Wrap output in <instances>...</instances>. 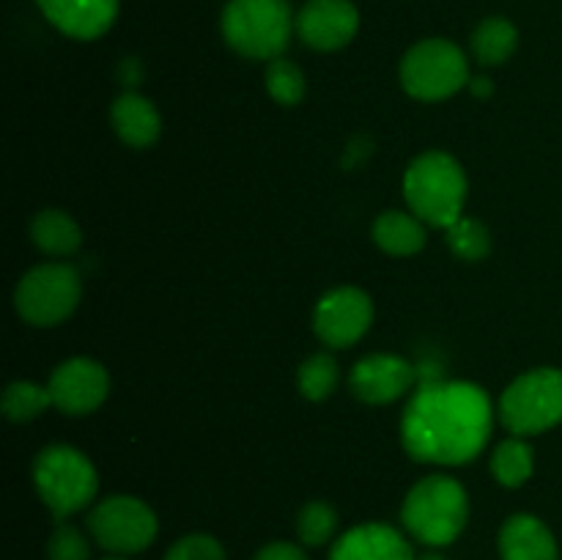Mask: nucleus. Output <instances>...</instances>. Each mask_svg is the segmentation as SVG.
<instances>
[{
  "label": "nucleus",
  "instance_id": "obj_1",
  "mask_svg": "<svg viewBox=\"0 0 562 560\" xmlns=\"http://www.w3.org/2000/svg\"><path fill=\"white\" fill-rule=\"evenodd\" d=\"M494 428L492 399L472 382L423 384L401 417V443L415 461L459 467L486 448Z\"/></svg>",
  "mask_w": 562,
  "mask_h": 560
},
{
  "label": "nucleus",
  "instance_id": "obj_2",
  "mask_svg": "<svg viewBox=\"0 0 562 560\" xmlns=\"http://www.w3.org/2000/svg\"><path fill=\"white\" fill-rule=\"evenodd\" d=\"M404 195L409 212L426 225L450 228L464 217L467 173L456 157L445 152H426L412 159L404 176Z\"/></svg>",
  "mask_w": 562,
  "mask_h": 560
},
{
  "label": "nucleus",
  "instance_id": "obj_3",
  "mask_svg": "<svg viewBox=\"0 0 562 560\" xmlns=\"http://www.w3.org/2000/svg\"><path fill=\"white\" fill-rule=\"evenodd\" d=\"M470 519L467 489L450 475H428L409 489L401 522L426 547H448L464 533Z\"/></svg>",
  "mask_w": 562,
  "mask_h": 560
},
{
  "label": "nucleus",
  "instance_id": "obj_4",
  "mask_svg": "<svg viewBox=\"0 0 562 560\" xmlns=\"http://www.w3.org/2000/svg\"><path fill=\"white\" fill-rule=\"evenodd\" d=\"M220 27L234 53L250 60H274L289 49L296 14L289 0H228Z\"/></svg>",
  "mask_w": 562,
  "mask_h": 560
},
{
  "label": "nucleus",
  "instance_id": "obj_5",
  "mask_svg": "<svg viewBox=\"0 0 562 560\" xmlns=\"http://www.w3.org/2000/svg\"><path fill=\"white\" fill-rule=\"evenodd\" d=\"M33 483L58 522L88 508L97 497L99 475L86 453L71 445H49L33 461Z\"/></svg>",
  "mask_w": 562,
  "mask_h": 560
},
{
  "label": "nucleus",
  "instance_id": "obj_6",
  "mask_svg": "<svg viewBox=\"0 0 562 560\" xmlns=\"http://www.w3.org/2000/svg\"><path fill=\"white\" fill-rule=\"evenodd\" d=\"M401 86L420 102H439L470 86V60L448 38H426L401 60Z\"/></svg>",
  "mask_w": 562,
  "mask_h": 560
},
{
  "label": "nucleus",
  "instance_id": "obj_7",
  "mask_svg": "<svg viewBox=\"0 0 562 560\" xmlns=\"http://www.w3.org/2000/svg\"><path fill=\"white\" fill-rule=\"evenodd\" d=\"M499 421L514 437H532L562 423V371L536 368L510 384L499 401Z\"/></svg>",
  "mask_w": 562,
  "mask_h": 560
},
{
  "label": "nucleus",
  "instance_id": "obj_8",
  "mask_svg": "<svg viewBox=\"0 0 562 560\" xmlns=\"http://www.w3.org/2000/svg\"><path fill=\"white\" fill-rule=\"evenodd\" d=\"M82 280L71 264H38L16 283L14 307L33 327H55L80 305Z\"/></svg>",
  "mask_w": 562,
  "mask_h": 560
},
{
  "label": "nucleus",
  "instance_id": "obj_9",
  "mask_svg": "<svg viewBox=\"0 0 562 560\" xmlns=\"http://www.w3.org/2000/svg\"><path fill=\"white\" fill-rule=\"evenodd\" d=\"M88 530L108 552L135 555L157 538V514L143 500L115 494L88 514Z\"/></svg>",
  "mask_w": 562,
  "mask_h": 560
},
{
  "label": "nucleus",
  "instance_id": "obj_10",
  "mask_svg": "<svg viewBox=\"0 0 562 560\" xmlns=\"http://www.w3.org/2000/svg\"><path fill=\"white\" fill-rule=\"evenodd\" d=\"M373 322L371 296L355 285H340L324 294L313 311V329L329 349H349Z\"/></svg>",
  "mask_w": 562,
  "mask_h": 560
},
{
  "label": "nucleus",
  "instance_id": "obj_11",
  "mask_svg": "<svg viewBox=\"0 0 562 560\" xmlns=\"http://www.w3.org/2000/svg\"><path fill=\"white\" fill-rule=\"evenodd\" d=\"M53 406L64 415H88L99 410L110 393V377L102 362L91 357H71L60 362L47 382Z\"/></svg>",
  "mask_w": 562,
  "mask_h": 560
},
{
  "label": "nucleus",
  "instance_id": "obj_12",
  "mask_svg": "<svg viewBox=\"0 0 562 560\" xmlns=\"http://www.w3.org/2000/svg\"><path fill=\"white\" fill-rule=\"evenodd\" d=\"M360 31V11L351 0H307L296 14V36L318 53L346 47Z\"/></svg>",
  "mask_w": 562,
  "mask_h": 560
},
{
  "label": "nucleus",
  "instance_id": "obj_13",
  "mask_svg": "<svg viewBox=\"0 0 562 560\" xmlns=\"http://www.w3.org/2000/svg\"><path fill=\"white\" fill-rule=\"evenodd\" d=\"M417 371L406 357L398 355H368L351 368V393L373 406L393 404L401 395L415 388Z\"/></svg>",
  "mask_w": 562,
  "mask_h": 560
},
{
  "label": "nucleus",
  "instance_id": "obj_14",
  "mask_svg": "<svg viewBox=\"0 0 562 560\" xmlns=\"http://www.w3.org/2000/svg\"><path fill=\"white\" fill-rule=\"evenodd\" d=\"M49 25L80 42L108 33L119 16V0H36Z\"/></svg>",
  "mask_w": 562,
  "mask_h": 560
},
{
  "label": "nucleus",
  "instance_id": "obj_15",
  "mask_svg": "<svg viewBox=\"0 0 562 560\" xmlns=\"http://www.w3.org/2000/svg\"><path fill=\"white\" fill-rule=\"evenodd\" d=\"M329 560H415L412 544L382 522L351 527L335 541Z\"/></svg>",
  "mask_w": 562,
  "mask_h": 560
},
{
  "label": "nucleus",
  "instance_id": "obj_16",
  "mask_svg": "<svg viewBox=\"0 0 562 560\" xmlns=\"http://www.w3.org/2000/svg\"><path fill=\"white\" fill-rule=\"evenodd\" d=\"M499 558L503 560H560L558 538L547 522L532 514H516L499 530Z\"/></svg>",
  "mask_w": 562,
  "mask_h": 560
},
{
  "label": "nucleus",
  "instance_id": "obj_17",
  "mask_svg": "<svg viewBox=\"0 0 562 560\" xmlns=\"http://www.w3.org/2000/svg\"><path fill=\"white\" fill-rule=\"evenodd\" d=\"M110 121H113V130L119 132L121 141L132 148L151 146L162 132L159 110L135 91H126L115 99L113 108H110Z\"/></svg>",
  "mask_w": 562,
  "mask_h": 560
},
{
  "label": "nucleus",
  "instance_id": "obj_18",
  "mask_svg": "<svg viewBox=\"0 0 562 560\" xmlns=\"http://www.w3.org/2000/svg\"><path fill=\"white\" fill-rule=\"evenodd\" d=\"M428 231L417 214L390 209L382 212L373 223V242L390 256H415L426 247Z\"/></svg>",
  "mask_w": 562,
  "mask_h": 560
},
{
  "label": "nucleus",
  "instance_id": "obj_19",
  "mask_svg": "<svg viewBox=\"0 0 562 560\" xmlns=\"http://www.w3.org/2000/svg\"><path fill=\"white\" fill-rule=\"evenodd\" d=\"M31 239L44 256L66 258L80 250L82 231L71 214L60 212V209H44V212L33 217Z\"/></svg>",
  "mask_w": 562,
  "mask_h": 560
},
{
  "label": "nucleus",
  "instance_id": "obj_20",
  "mask_svg": "<svg viewBox=\"0 0 562 560\" xmlns=\"http://www.w3.org/2000/svg\"><path fill=\"white\" fill-rule=\"evenodd\" d=\"M472 55L483 66H499L510 60V55L519 47V31L505 16H488L472 31L470 38Z\"/></svg>",
  "mask_w": 562,
  "mask_h": 560
},
{
  "label": "nucleus",
  "instance_id": "obj_21",
  "mask_svg": "<svg viewBox=\"0 0 562 560\" xmlns=\"http://www.w3.org/2000/svg\"><path fill=\"white\" fill-rule=\"evenodd\" d=\"M532 470H536V453L525 437H510L497 445L492 456V475L497 478V483L519 489L521 483L530 481Z\"/></svg>",
  "mask_w": 562,
  "mask_h": 560
},
{
  "label": "nucleus",
  "instance_id": "obj_22",
  "mask_svg": "<svg viewBox=\"0 0 562 560\" xmlns=\"http://www.w3.org/2000/svg\"><path fill=\"white\" fill-rule=\"evenodd\" d=\"M53 406V395H49V388L36 382H11L9 388L3 390V401H0V410L9 417L11 423H27L36 421L44 410Z\"/></svg>",
  "mask_w": 562,
  "mask_h": 560
},
{
  "label": "nucleus",
  "instance_id": "obj_23",
  "mask_svg": "<svg viewBox=\"0 0 562 560\" xmlns=\"http://www.w3.org/2000/svg\"><path fill=\"white\" fill-rule=\"evenodd\" d=\"M296 382H300V393L305 395L307 401L329 399V395L338 390V382H340L338 360H335L329 351H318V355H311L300 366Z\"/></svg>",
  "mask_w": 562,
  "mask_h": 560
},
{
  "label": "nucleus",
  "instance_id": "obj_24",
  "mask_svg": "<svg viewBox=\"0 0 562 560\" xmlns=\"http://www.w3.org/2000/svg\"><path fill=\"white\" fill-rule=\"evenodd\" d=\"M267 91L278 104L294 108L305 97V75L294 60L280 55V58L269 60L267 66Z\"/></svg>",
  "mask_w": 562,
  "mask_h": 560
},
{
  "label": "nucleus",
  "instance_id": "obj_25",
  "mask_svg": "<svg viewBox=\"0 0 562 560\" xmlns=\"http://www.w3.org/2000/svg\"><path fill=\"white\" fill-rule=\"evenodd\" d=\"M335 530H338V511L322 500L307 503L296 516V533L305 547H324L327 541H333Z\"/></svg>",
  "mask_w": 562,
  "mask_h": 560
},
{
  "label": "nucleus",
  "instance_id": "obj_26",
  "mask_svg": "<svg viewBox=\"0 0 562 560\" xmlns=\"http://www.w3.org/2000/svg\"><path fill=\"white\" fill-rule=\"evenodd\" d=\"M445 231H448L450 250L459 258H464V261H481V258H486L488 250H492L488 228L483 223H477V220L461 217Z\"/></svg>",
  "mask_w": 562,
  "mask_h": 560
},
{
  "label": "nucleus",
  "instance_id": "obj_27",
  "mask_svg": "<svg viewBox=\"0 0 562 560\" xmlns=\"http://www.w3.org/2000/svg\"><path fill=\"white\" fill-rule=\"evenodd\" d=\"M47 558L49 560H91V544H88L86 533L77 530L75 525H64V522H60L47 541Z\"/></svg>",
  "mask_w": 562,
  "mask_h": 560
},
{
  "label": "nucleus",
  "instance_id": "obj_28",
  "mask_svg": "<svg viewBox=\"0 0 562 560\" xmlns=\"http://www.w3.org/2000/svg\"><path fill=\"white\" fill-rule=\"evenodd\" d=\"M165 560H225V549L214 536L190 533L168 549Z\"/></svg>",
  "mask_w": 562,
  "mask_h": 560
},
{
  "label": "nucleus",
  "instance_id": "obj_29",
  "mask_svg": "<svg viewBox=\"0 0 562 560\" xmlns=\"http://www.w3.org/2000/svg\"><path fill=\"white\" fill-rule=\"evenodd\" d=\"M256 560H307V555L302 552L296 544L289 541H272L263 549H258Z\"/></svg>",
  "mask_w": 562,
  "mask_h": 560
},
{
  "label": "nucleus",
  "instance_id": "obj_30",
  "mask_svg": "<svg viewBox=\"0 0 562 560\" xmlns=\"http://www.w3.org/2000/svg\"><path fill=\"white\" fill-rule=\"evenodd\" d=\"M470 88L475 93H483V97H486V93H492V80H488V77H475V80H470Z\"/></svg>",
  "mask_w": 562,
  "mask_h": 560
},
{
  "label": "nucleus",
  "instance_id": "obj_31",
  "mask_svg": "<svg viewBox=\"0 0 562 560\" xmlns=\"http://www.w3.org/2000/svg\"><path fill=\"white\" fill-rule=\"evenodd\" d=\"M423 560H439V558H423Z\"/></svg>",
  "mask_w": 562,
  "mask_h": 560
},
{
  "label": "nucleus",
  "instance_id": "obj_32",
  "mask_svg": "<svg viewBox=\"0 0 562 560\" xmlns=\"http://www.w3.org/2000/svg\"><path fill=\"white\" fill-rule=\"evenodd\" d=\"M108 560H124V558H108Z\"/></svg>",
  "mask_w": 562,
  "mask_h": 560
}]
</instances>
